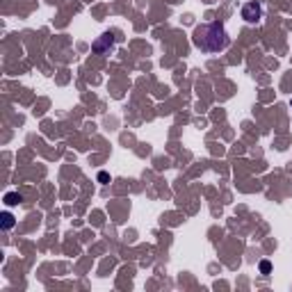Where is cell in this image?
I'll use <instances>...</instances> for the list:
<instances>
[{
    "mask_svg": "<svg viewBox=\"0 0 292 292\" xmlns=\"http://www.w3.org/2000/svg\"><path fill=\"white\" fill-rule=\"evenodd\" d=\"M192 41H194V46L199 48V50H203V53H219V50H224L226 46H228V34H226L224 25L221 23H201L197 30H194V34H192Z\"/></svg>",
    "mask_w": 292,
    "mask_h": 292,
    "instance_id": "6da1fadb",
    "label": "cell"
},
{
    "mask_svg": "<svg viewBox=\"0 0 292 292\" xmlns=\"http://www.w3.org/2000/svg\"><path fill=\"white\" fill-rule=\"evenodd\" d=\"M242 19H245L247 23H258V21L263 19V5L256 3V0L245 3V7H242Z\"/></svg>",
    "mask_w": 292,
    "mask_h": 292,
    "instance_id": "7a4b0ae2",
    "label": "cell"
},
{
    "mask_svg": "<svg viewBox=\"0 0 292 292\" xmlns=\"http://www.w3.org/2000/svg\"><path fill=\"white\" fill-rule=\"evenodd\" d=\"M112 43H114V37H112L110 32H105V34H101V39L94 43V50L96 53H105L107 48H112Z\"/></svg>",
    "mask_w": 292,
    "mask_h": 292,
    "instance_id": "3957f363",
    "label": "cell"
},
{
    "mask_svg": "<svg viewBox=\"0 0 292 292\" xmlns=\"http://www.w3.org/2000/svg\"><path fill=\"white\" fill-rule=\"evenodd\" d=\"M21 201H23V199H21V194H16V192H7V194H5V203H7V206H19Z\"/></svg>",
    "mask_w": 292,
    "mask_h": 292,
    "instance_id": "277c9868",
    "label": "cell"
},
{
    "mask_svg": "<svg viewBox=\"0 0 292 292\" xmlns=\"http://www.w3.org/2000/svg\"><path fill=\"white\" fill-rule=\"evenodd\" d=\"M0 219H3V228H5V230L14 228V224H16V221H14V217H12V215H10V212H5V215L0 217Z\"/></svg>",
    "mask_w": 292,
    "mask_h": 292,
    "instance_id": "5b68a950",
    "label": "cell"
},
{
    "mask_svg": "<svg viewBox=\"0 0 292 292\" xmlns=\"http://www.w3.org/2000/svg\"><path fill=\"white\" fill-rule=\"evenodd\" d=\"M258 269H260V274H269L272 272V263H269V260H260Z\"/></svg>",
    "mask_w": 292,
    "mask_h": 292,
    "instance_id": "8992f818",
    "label": "cell"
},
{
    "mask_svg": "<svg viewBox=\"0 0 292 292\" xmlns=\"http://www.w3.org/2000/svg\"><path fill=\"white\" fill-rule=\"evenodd\" d=\"M98 181H101V183H107V181H110V176H107L105 171H101V173H98Z\"/></svg>",
    "mask_w": 292,
    "mask_h": 292,
    "instance_id": "52a82bcc",
    "label": "cell"
},
{
    "mask_svg": "<svg viewBox=\"0 0 292 292\" xmlns=\"http://www.w3.org/2000/svg\"><path fill=\"white\" fill-rule=\"evenodd\" d=\"M290 105H292V101H290Z\"/></svg>",
    "mask_w": 292,
    "mask_h": 292,
    "instance_id": "ba28073f",
    "label": "cell"
}]
</instances>
